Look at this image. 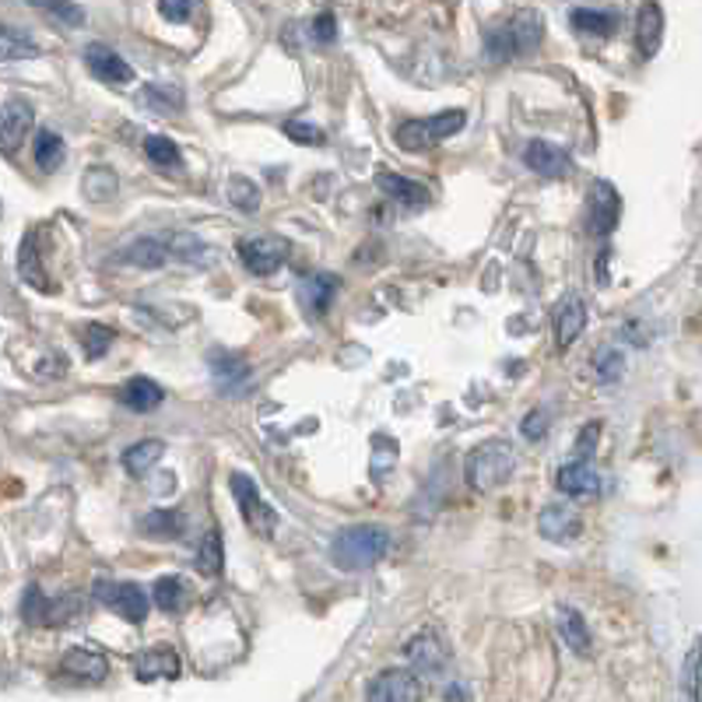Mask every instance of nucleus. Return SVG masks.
I'll return each mask as SVG.
<instances>
[{
  "label": "nucleus",
  "instance_id": "obj_49",
  "mask_svg": "<svg viewBox=\"0 0 702 702\" xmlns=\"http://www.w3.org/2000/svg\"><path fill=\"white\" fill-rule=\"evenodd\" d=\"M50 14H56V18H64L67 25H82L85 22V11L82 8H74V4H43Z\"/></svg>",
  "mask_w": 702,
  "mask_h": 702
},
{
  "label": "nucleus",
  "instance_id": "obj_1",
  "mask_svg": "<svg viewBox=\"0 0 702 702\" xmlns=\"http://www.w3.org/2000/svg\"><path fill=\"white\" fill-rule=\"evenodd\" d=\"M387 552H390V534L384 527L355 523L334 538L331 562L341 569V573H363V569H372L376 562H384Z\"/></svg>",
  "mask_w": 702,
  "mask_h": 702
},
{
  "label": "nucleus",
  "instance_id": "obj_33",
  "mask_svg": "<svg viewBox=\"0 0 702 702\" xmlns=\"http://www.w3.org/2000/svg\"><path fill=\"white\" fill-rule=\"evenodd\" d=\"M573 25L591 35H612L618 29V11L612 8H573Z\"/></svg>",
  "mask_w": 702,
  "mask_h": 702
},
{
  "label": "nucleus",
  "instance_id": "obj_17",
  "mask_svg": "<svg viewBox=\"0 0 702 702\" xmlns=\"http://www.w3.org/2000/svg\"><path fill=\"white\" fill-rule=\"evenodd\" d=\"M117 401L130 411H155L162 401H165V390L155 384V379H148V376H134V379H127V384L117 390Z\"/></svg>",
  "mask_w": 702,
  "mask_h": 702
},
{
  "label": "nucleus",
  "instance_id": "obj_42",
  "mask_svg": "<svg viewBox=\"0 0 702 702\" xmlns=\"http://www.w3.org/2000/svg\"><path fill=\"white\" fill-rule=\"evenodd\" d=\"M594 372L601 384H615V379H622V372H625V355L618 348H601L594 358Z\"/></svg>",
  "mask_w": 702,
  "mask_h": 702
},
{
  "label": "nucleus",
  "instance_id": "obj_28",
  "mask_svg": "<svg viewBox=\"0 0 702 702\" xmlns=\"http://www.w3.org/2000/svg\"><path fill=\"white\" fill-rule=\"evenodd\" d=\"M162 453H165L162 440H141V443L123 450V471L134 474V478H141V474H148L151 467L162 461Z\"/></svg>",
  "mask_w": 702,
  "mask_h": 702
},
{
  "label": "nucleus",
  "instance_id": "obj_30",
  "mask_svg": "<svg viewBox=\"0 0 702 702\" xmlns=\"http://www.w3.org/2000/svg\"><path fill=\"white\" fill-rule=\"evenodd\" d=\"M341 289V281L334 274H313L306 278V284H302V299H306V310L313 316H324L327 306H331V299L337 295Z\"/></svg>",
  "mask_w": 702,
  "mask_h": 702
},
{
  "label": "nucleus",
  "instance_id": "obj_37",
  "mask_svg": "<svg viewBox=\"0 0 702 702\" xmlns=\"http://www.w3.org/2000/svg\"><path fill=\"white\" fill-rule=\"evenodd\" d=\"M222 562H225L222 534H218V530H207V534L201 538V544H197V569H201L204 576H218L222 573Z\"/></svg>",
  "mask_w": 702,
  "mask_h": 702
},
{
  "label": "nucleus",
  "instance_id": "obj_27",
  "mask_svg": "<svg viewBox=\"0 0 702 702\" xmlns=\"http://www.w3.org/2000/svg\"><path fill=\"white\" fill-rule=\"evenodd\" d=\"M18 274H22V281H29L32 289H40V292L53 289L46 271H43V263H40V250H35V233H29L22 239V250H18Z\"/></svg>",
  "mask_w": 702,
  "mask_h": 702
},
{
  "label": "nucleus",
  "instance_id": "obj_5",
  "mask_svg": "<svg viewBox=\"0 0 702 702\" xmlns=\"http://www.w3.org/2000/svg\"><path fill=\"white\" fill-rule=\"evenodd\" d=\"M229 488H233V496L239 503V514L242 520L250 523V530L257 538H274V527H278V514L274 509L263 503L260 496V488L257 482L250 478V474H233L229 478Z\"/></svg>",
  "mask_w": 702,
  "mask_h": 702
},
{
  "label": "nucleus",
  "instance_id": "obj_43",
  "mask_svg": "<svg viewBox=\"0 0 702 702\" xmlns=\"http://www.w3.org/2000/svg\"><path fill=\"white\" fill-rule=\"evenodd\" d=\"M82 345H85V358H102L112 345V331L102 327V324H88Z\"/></svg>",
  "mask_w": 702,
  "mask_h": 702
},
{
  "label": "nucleus",
  "instance_id": "obj_25",
  "mask_svg": "<svg viewBox=\"0 0 702 702\" xmlns=\"http://www.w3.org/2000/svg\"><path fill=\"white\" fill-rule=\"evenodd\" d=\"M555 625H559V633L565 639V647L573 650V654H586V650H591V633H586V618L576 608H569V604H559Z\"/></svg>",
  "mask_w": 702,
  "mask_h": 702
},
{
  "label": "nucleus",
  "instance_id": "obj_50",
  "mask_svg": "<svg viewBox=\"0 0 702 702\" xmlns=\"http://www.w3.org/2000/svg\"><path fill=\"white\" fill-rule=\"evenodd\" d=\"M446 702H464V689H461V685H450V692H446Z\"/></svg>",
  "mask_w": 702,
  "mask_h": 702
},
{
  "label": "nucleus",
  "instance_id": "obj_3",
  "mask_svg": "<svg viewBox=\"0 0 702 702\" xmlns=\"http://www.w3.org/2000/svg\"><path fill=\"white\" fill-rule=\"evenodd\" d=\"M517 471V453L506 440H488L478 450L467 453L464 464V478L474 492H496L499 485H506Z\"/></svg>",
  "mask_w": 702,
  "mask_h": 702
},
{
  "label": "nucleus",
  "instance_id": "obj_31",
  "mask_svg": "<svg viewBox=\"0 0 702 702\" xmlns=\"http://www.w3.org/2000/svg\"><path fill=\"white\" fill-rule=\"evenodd\" d=\"M151 601H155L162 612L176 615L190 604V586H186L183 576H162L155 586H151Z\"/></svg>",
  "mask_w": 702,
  "mask_h": 702
},
{
  "label": "nucleus",
  "instance_id": "obj_40",
  "mask_svg": "<svg viewBox=\"0 0 702 702\" xmlns=\"http://www.w3.org/2000/svg\"><path fill=\"white\" fill-rule=\"evenodd\" d=\"M229 201L239 207V212L253 215V212H260V186L250 183L246 176H233L229 180Z\"/></svg>",
  "mask_w": 702,
  "mask_h": 702
},
{
  "label": "nucleus",
  "instance_id": "obj_6",
  "mask_svg": "<svg viewBox=\"0 0 702 702\" xmlns=\"http://www.w3.org/2000/svg\"><path fill=\"white\" fill-rule=\"evenodd\" d=\"M95 597H99L112 615L130 622V625H141L148 618V608H151V597L141 591L138 583L99 580V583H95Z\"/></svg>",
  "mask_w": 702,
  "mask_h": 702
},
{
  "label": "nucleus",
  "instance_id": "obj_21",
  "mask_svg": "<svg viewBox=\"0 0 702 702\" xmlns=\"http://www.w3.org/2000/svg\"><path fill=\"white\" fill-rule=\"evenodd\" d=\"M376 186L384 190L390 201L404 204V207H425L429 204V186L419 183V180H408L401 173H379Z\"/></svg>",
  "mask_w": 702,
  "mask_h": 702
},
{
  "label": "nucleus",
  "instance_id": "obj_34",
  "mask_svg": "<svg viewBox=\"0 0 702 702\" xmlns=\"http://www.w3.org/2000/svg\"><path fill=\"white\" fill-rule=\"evenodd\" d=\"M681 702H702V636L692 642L681 668Z\"/></svg>",
  "mask_w": 702,
  "mask_h": 702
},
{
  "label": "nucleus",
  "instance_id": "obj_16",
  "mask_svg": "<svg viewBox=\"0 0 702 702\" xmlns=\"http://www.w3.org/2000/svg\"><path fill=\"white\" fill-rule=\"evenodd\" d=\"M580 514L573 506H565V503H552V506H544L541 509V520H538V530L548 538V541H576L580 534Z\"/></svg>",
  "mask_w": 702,
  "mask_h": 702
},
{
  "label": "nucleus",
  "instance_id": "obj_46",
  "mask_svg": "<svg viewBox=\"0 0 702 702\" xmlns=\"http://www.w3.org/2000/svg\"><path fill=\"white\" fill-rule=\"evenodd\" d=\"M334 35H337L334 14H331V11H320V14L313 18V40H316V43H331Z\"/></svg>",
  "mask_w": 702,
  "mask_h": 702
},
{
  "label": "nucleus",
  "instance_id": "obj_14",
  "mask_svg": "<svg viewBox=\"0 0 702 702\" xmlns=\"http://www.w3.org/2000/svg\"><path fill=\"white\" fill-rule=\"evenodd\" d=\"M35 112L25 99H4V112H0V138H4V151L14 155V148L25 141L32 130Z\"/></svg>",
  "mask_w": 702,
  "mask_h": 702
},
{
  "label": "nucleus",
  "instance_id": "obj_9",
  "mask_svg": "<svg viewBox=\"0 0 702 702\" xmlns=\"http://www.w3.org/2000/svg\"><path fill=\"white\" fill-rule=\"evenodd\" d=\"M366 702H422V681L404 668L379 671L369 681Z\"/></svg>",
  "mask_w": 702,
  "mask_h": 702
},
{
  "label": "nucleus",
  "instance_id": "obj_38",
  "mask_svg": "<svg viewBox=\"0 0 702 702\" xmlns=\"http://www.w3.org/2000/svg\"><path fill=\"white\" fill-rule=\"evenodd\" d=\"M82 190H85L88 201H109L112 194H117V176H112L106 165H91L82 180Z\"/></svg>",
  "mask_w": 702,
  "mask_h": 702
},
{
  "label": "nucleus",
  "instance_id": "obj_39",
  "mask_svg": "<svg viewBox=\"0 0 702 702\" xmlns=\"http://www.w3.org/2000/svg\"><path fill=\"white\" fill-rule=\"evenodd\" d=\"M144 155H148L151 162H155V165H162V169H180V165H183L180 144H176L173 138H162V134H155V138L144 141Z\"/></svg>",
  "mask_w": 702,
  "mask_h": 702
},
{
  "label": "nucleus",
  "instance_id": "obj_36",
  "mask_svg": "<svg viewBox=\"0 0 702 702\" xmlns=\"http://www.w3.org/2000/svg\"><path fill=\"white\" fill-rule=\"evenodd\" d=\"M35 53H40V43H35L29 32H22L18 25L0 29V56H4V61H22V56H35Z\"/></svg>",
  "mask_w": 702,
  "mask_h": 702
},
{
  "label": "nucleus",
  "instance_id": "obj_15",
  "mask_svg": "<svg viewBox=\"0 0 702 702\" xmlns=\"http://www.w3.org/2000/svg\"><path fill=\"white\" fill-rule=\"evenodd\" d=\"M559 488L573 499H594L601 492V478L591 461H569L559 467Z\"/></svg>",
  "mask_w": 702,
  "mask_h": 702
},
{
  "label": "nucleus",
  "instance_id": "obj_2",
  "mask_svg": "<svg viewBox=\"0 0 702 702\" xmlns=\"http://www.w3.org/2000/svg\"><path fill=\"white\" fill-rule=\"evenodd\" d=\"M544 40V18L541 11H517L509 22L503 25H492L485 32V56L488 61H517V56L534 53Z\"/></svg>",
  "mask_w": 702,
  "mask_h": 702
},
{
  "label": "nucleus",
  "instance_id": "obj_23",
  "mask_svg": "<svg viewBox=\"0 0 702 702\" xmlns=\"http://www.w3.org/2000/svg\"><path fill=\"white\" fill-rule=\"evenodd\" d=\"M141 534L155 541H176L186 534V517L180 509H155L141 520Z\"/></svg>",
  "mask_w": 702,
  "mask_h": 702
},
{
  "label": "nucleus",
  "instance_id": "obj_41",
  "mask_svg": "<svg viewBox=\"0 0 702 702\" xmlns=\"http://www.w3.org/2000/svg\"><path fill=\"white\" fill-rule=\"evenodd\" d=\"M372 446H376V450H372V464H369V471H372L376 482H384V474L393 471V464H397V440H390V435H376Z\"/></svg>",
  "mask_w": 702,
  "mask_h": 702
},
{
  "label": "nucleus",
  "instance_id": "obj_48",
  "mask_svg": "<svg viewBox=\"0 0 702 702\" xmlns=\"http://www.w3.org/2000/svg\"><path fill=\"white\" fill-rule=\"evenodd\" d=\"M597 435H601V425H597V422H594L591 429H583V432H580V440H576V453H580V461H591V457H594Z\"/></svg>",
  "mask_w": 702,
  "mask_h": 702
},
{
  "label": "nucleus",
  "instance_id": "obj_47",
  "mask_svg": "<svg viewBox=\"0 0 702 702\" xmlns=\"http://www.w3.org/2000/svg\"><path fill=\"white\" fill-rule=\"evenodd\" d=\"M159 14L169 18V22H186V18L194 14V4H190V0H162Z\"/></svg>",
  "mask_w": 702,
  "mask_h": 702
},
{
  "label": "nucleus",
  "instance_id": "obj_35",
  "mask_svg": "<svg viewBox=\"0 0 702 702\" xmlns=\"http://www.w3.org/2000/svg\"><path fill=\"white\" fill-rule=\"evenodd\" d=\"M22 618L32 625H46V622H61L56 618V604L40 591L35 583L25 586V597H22Z\"/></svg>",
  "mask_w": 702,
  "mask_h": 702
},
{
  "label": "nucleus",
  "instance_id": "obj_20",
  "mask_svg": "<svg viewBox=\"0 0 702 702\" xmlns=\"http://www.w3.org/2000/svg\"><path fill=\"white\" fill-rule=\"evenodd\" d=\"M212 376H215V384L225 390V393H242L246 384H250V366L242 363L239 355H229V352H215L212 355Z\"/></svg>",
  "mask_w": 702,
  "mask_h": 702
},
{
  "label": "nucleus",
  "instance_id": "obj_44",
  "mask_svg": "<svg viewBox=\"0 0 702 702\" xmlns=\"http://www.w3.org/2000/svg\"><path fill=\"white\" fill-rule=\"evenodd\" d=\"M284 134H289L295 144H324V130L306 120H284Z\"/></svg>",
  "mask_w": 702,
  "mask_h": 702
},
{
  "label": "nucleus",
  "instance_id": "obj_24",
  "mask_svg": "<svg viewBox=\"0 0 702 702\" xmlns=\"http://www.w3.org/2000/svg\"><path fill=\"white\" fill-rule=\"evenodd\" d=\"M636 40H639V53L654 56L660 50L663 40V11L657 4H642L636 14Z\"/></svg>",
  "mask_w": 702,
  "mask_h": 702
},
{
  "label": "nucleus",
  "instance_id": "obj_11",
  "mask_svg": "<svg viewBox=\"0 0 702 702\" xmlns=\"http://www.w3.org/2000/svg\"><path fill=\"white\" fill-rule=\"evenodd\" d=\"M523 162H527V169H534V173L544 176V180H559V176L573 173V159H569V151H562L552 141H530L523 148Z\"/></svg>",
  "mask_w": 702,
  "mask_h": 702
},
{
  "label": "nucleus",
  "instance_id": "obj_19",
  "mask_svg": "<svg viewBox=\"0 0 702 702\" xmlns=\"http://www.w3.org/2000/svg\"><path fill=\"white\" fill-rule=\"evenodd\" d=\"M165 260H169L165 236H141L117 253V263H134V268H162Z\"/></svg>",
  "mask_w": 702,
  "mask_h": 702
},
{
  "label": "nucleus",
  "instance_id": "obj_7",
  "mask_svg": "<svg viewBox=\"0 0 702 702\" xmlns=\"http://www.w3.org/2000/svg\"><path fill=\"white\" fill-rule=\"evenodd\" d=\"M239 260L242 268L257 274V278H268L274 274L284 260H289V239L281 236H253V239H239Z\"/></svg>",
  "mask_w": 702,
  "mask_h": 702
},
{
  "label": "nucleus",
  "instance_id": "obj_22",
  "mask_svg": "<svg viewBox=\"0 0 702 702\" xmlns=\"http://www.w3.org/2000/svg\"><path fill=\"white\" fill-rule=\"evenodd\" d=\"M134 678L138 681H159V678H180V657L173 650H144L134 657Z\"/></svg>",
  "mask_w": 702,
  "mask_h": 702
},
{
  "label": "nucleus",
  "instance_id": "obj_45",
  "mask_svg": "<svg viewBox=\"0 0 702 702\" xmlns=\"http://www.w3.org/2000/svg\"><path fill=\"white\" fill-rule=\"evenodd\" d=\"M520 432L527 435V440H544L548 435V414L544 411H530L527 419H523V425H520Z\"/></svg>",
  "mask_w": 702,
  "mask_h": 702
},
{
  "label": "nucleus",
  "instance_id": "obj_26",
  "mask_svg": "<svg viewBox=\"0 0 702 702\" xmlns=\"http://www.w3.org/2000/svg\"><path fill=\"white\" fill-rule=\"evenodd\" d=\"M141 106H148L151 112H159V117H165V112H180L186 106V95L180 85H162V82H151L141 88Z\"/></svg>",
  "mask_w": 702,
  "mask_h": 702
},
{
  "label": "nucleus",
  "instance_id": "obj_12",
  "mask_svg": "<svg viewBox=\"0 0 702 702\" xmlns=\"http://www.w3.org/2000/svg\"><path fill=\"white\" fill-rule=\"evenodd\" d=\"M552 320H555V345L559 348H573L576 337L586 331V302L576 292H569L565 299L555 302Z\"/></svg>",
  "mask_w": 702,
  "mask_h": 702
},
{
  "label": "nucleus",
  "instance_id": "obj_8",
  "mask_svg": "<svg viewBox=\"0 0 702 702\" xmlns=\"http://www.w3.org/2000/svg\"><path fill=\"white\" fill-rule=\"evenodd\" d=\"M618 218H622V197H618L615 183L594 180L591 201H586V233L597 236V239H608L615 233Z\"/></svg>",
  "mask_w": 702,
  "mask_h": 702
},
{
  "label": "nucleus",
  "instance_id": "obj_13",
  "mask_svg": "<svg viewBox=\"0 0 702 702\" xmlns=\"http://www.w3.org/2000/svg\"><path fill=\"white\" fill-rule=\"evenodd\" d=\"M404 657H408V663L419 674H440L443 663H446V647H443V639L435 636L432 629H425V633L408 639Z\"/></svg>",
  "mask_w": 702,
  "mask_h": 702
},
{
  "label": "nucleus",
  "instance_id": "obj_18",
  "mask_svg": "<svg viewBox=\"0 0 702 702\" xmlns=\"http://www.w3.org/2000/svg\"><path fill=\"white\" fill-rule=\"evenodd\" d=\"M61 671L78 678V681H91V685H99V681L109 674V663L102 654H95L88 647H71L61 660Z\"/></svg>",
  "mask_w": 702,
  "mask_h": 702
},
{
  "label": "nucleus",
  "instance_id": "obj_10",
  "mask_svg": "<svg viewBox=\"0 0 702 702\" xmlns=\"http://www.w3.org/2000/svg\"><path fill=\"white\" fill-rule=\"evenodd\" d=\"M85 64H88V71L95 74V78L106 82V85H130V82H134V71H130V64L106 43H91L85 50Z\"/></svg>",
  "mask_w": 702,
  "mask_h": 702
},
{
  "label": "nucleus",
  "instance_id": "obj_29",
  "mask_svg": "<svg viewBox=\"0 0 702 702\" xmlns=\"http://www.w3.org/2000/svg\"><path fill=\"white\" fill-rule=\"evenodd\" d=\"M169 242V257H176L183 263H197V268H204V263H212V246L201 242L197 236H190V233H169L165 236Z\"/></svg>",
  "mask_w": 702,
  "mask_h": 702
},
{
  "label": "nucleus",
  "instance_id": "obj_32",
  "mask_svg": "<svg viewBox=\"0 0 702 702\" xmlns=\"http://www.w3.org/2000/svg\"><path fill=\"white\" fill-rule=\"evenodd\" d=\"M32 155H35V165L46 169V173H53V169L64 165L67 144H64L61 134H56V130H40V134H35V144H32Z\"/></svg>",
  "mask_w": 702,
  "mask_h": 702
},
{
  "label": "nucleus",
  "instance_id": "obj_4",
  "mask_svg": "<svg viewBox=\"0 0 702 702\" xmlns=\"http://www.w3.org/2000/svg\"><path fill=\"white\" fill-rule=\"evenodd\" d=\"M464 123H467L464 109H446V112H435V117H425V120H404L397 127L393 141L404 151H429L440 141H446L450 134L464 130Z\"/></svg>",
  "mask_w": 702,
  "mask_h": 702
}]
</instances>
